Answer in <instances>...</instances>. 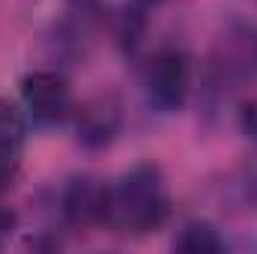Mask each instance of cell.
<instances>
[{
    "mask_svg": "<svg viewBox=\"0 0 257 254\" xmlns=\"http://www.w3.org/2000/svg\"><path fill=\"white\" fill-rule=\"evenodd\" d=\"M15 230V215L9 209H0V239H6Z\"/></svg>",
    "mask_w": 257,
    "mask_h": 254,
    "instance_id": "cell-9",
    "label": "cell"
},
{
    "mask_svg": "<svg viewBox=\"0 0 257 254\" xmlns=\"http://www.w3.org/2000/svg\"><path fill=\"white\" fill-rule=\"evenodd\" d=\"M254 200H257V180H254Z\"/></svg>",
    "mask_w": 257,
    "mask_h": 254,
    "instance_id": "cell-10",
    "label": "cell"
},
{
    "mask_svg": "<svg viewBox=\"0 0 257 254\" xmlns=\"http://www.w3.org/2000/svg\"><path fill=\"white\" fill-rule=\"evenodd\" d=\"M105 209H108V186H102L90 177L69 183L63 194V212L72 224L105 221Z\"/></svg>",
    "mask_w": 257,
    "mask_h": 254,
    "instance_id": "cell-4",
    "label": "cell"
},
{
    "mask_svg": "<svg viewBox=\"0 0 257 254\" xmlns=\"http://www.w3.org/2000/svg\"><path fill=\"white\" fill-rule=\"evenodd\" d=\"M239 126H242V132H245L251 141H257V99L242 108V114H239Z\"/></svg>",
    "mask_w": 257,
    "mask_h": 254,
    "instance_id": "cell-8",
    "label": "cell"
},
{
    "mask_svg": "<svg viewBox=\"0 0 257 254\" xmlns=\"http://www.w3.org/2000/svg\"><path fill=\"white\" fill-rule=\"evenodd\" d=\"M189 84H192V66L183 51L165 48L147 66V99L165 114L180 111L186 105Z\"/></svg>",
    "mask_w": 257,
    "mask_h": 254,
    "instance_id": "cell-2",
    "label": "cell"
},
{
    "mask_svg": "<svg viewBox=\"0 0 257 254\" xmlns=\"http://www.w3.org/2000/svg\"><path fill=\"white\" fill-rule=\"evenodd\" d=\"M21 96H24L30 117L39 123L63 120L69 114V105H72L69 87L57 72H30L21 84Z\"/></svg>",
    "mask_w": 257,
    "mask_h": 254,
    "instance_id": "cell-3",
    "label": "cell"
},
{
    "mask_svg": "<svg viewBox=\"0 0 257 254\" xmlns=\"http://www.w3.org/2000/svg\"><path fill=\"white\" fill-rule=\"evenodd\" d=\"M18 180V153L0 150V191L12 189Z\"/></svg>",
    "mask_w": 257,
    "mask_h": 254,
    "instance_id": "cell-7",
    "label": "cell"
},
{
    "mask_svg": "<svg viewBox=\"0 0 257 254\" xmlns=\"http://www.w3.org/2000/svg\"><path fill=\"white\" fill-rule=\"evenodd\" d=\"M21 144H24V117L9 99H0V150L18 153Z\"/></svg>",
    "mask_w": 257,
    "mask_h": 254,
    "instance_id": "cell-6",
    "label": "cell"
},
{
    "mask_svg": "<svg viewBox=\"0 0 257 254\" xmlns=\"http://www.w3.org/2000/svg\"><path fill=\"white\" fill-rule=\"evenodd\" d=\"M168 218V194L165 180L156 165H135L120 177L117 186H108L105 221L120 233H153Z\"/></svg>",
    "mask_w": 257,
    "mask_h": 254,
    "instance_id": "cell-1",
    "label": "cell"
},
{
    "mask_svg": "<svg viewBox=\"0 0 257 254\" xmlns=\"http://www.w3.org/2000/svg\"><path fill=\"white\" fill-rule=\"evenodd\" d=\"M174 248L186 251V254H218V251H224V242H221V236H218V230L212 224H206V221H189L180 230Z\"/></svg>",
    "mask_w": 257,
    "mask_h": 254,
    "instance_id": "cell-5",
    "label": "cell"
}]
</instances>
